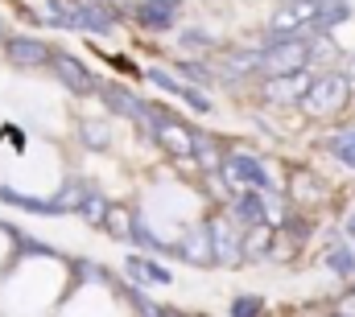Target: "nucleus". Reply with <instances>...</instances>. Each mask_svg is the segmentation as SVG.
I'll list each match as a JSON object with an SVG mask.
<instances>
[{
  "mask_svg": "<svg viewBox=\"0 0 355 317\" xmlns=\"http://www.w3.org/2000/svg\"><path fill=\"white\" fill-rule=\"evenodd\" d=\"M289 194H293L297 202H322V198H327V185H322L314 173L293 169V177H289Z\"/></svg>",
  "mask_w": 355,
  "mask_h": 317,
  "instance_id": "obj_12",
  "label": "nucleus"
},
{
  "mask_svg": "<svg viewBox=\"0 0 355 317\" xmlns=\"http://www.w3.org/2000/svg\"><path fill=\"white\" fill-rule=\"evenodd\" d=\"M124 268H128V276L141 280V284H170V280H174L162 264H153V260H145V255H132Z\"/></svg>",
  "mask_w": 355,
  "mask_h": 317,
  "instance_id": "obj_14",
  "label": "nucleus"
},
{
  "mask_svg": "<svg viewBox=\"0 0 355 317\" xmlns=\"http://www.w3.org/2000/svg\"><path fill=\"white\" fill-rule=\"evenodd\" d=\"M46 17L71 33H112L116 29V17L99 0H50Z\"/></svg>",
  "mask_w": 355,
  "mask_h": 317,
  "instance_id": "obj_1",
  "label": "nucleus"
},
{
  "mask_svg": "<svg viewBox=\"0 0 355 317\" xmlns=\"http://www.w3.org/2000/svg\"><path fill=\"white\" fill-rule=\"evenodd\" d=\"M232 317H265V301L257 293H244L232 301Z\"/></svg>",
  "mask_w": 355,
  "mask_h": 317,
  "instance_id": "obj_22",
  "label": "nucleus"
},
{
  "mask_svg": "<svg viewBox=\"0 0 355 317\" xmlns=\"http://www.w3.org/2000/svg\"><path fill=\"white\" fill-rule=\"evenodd\" d=\"M99 99L116 111V116H124V120H137V124H145V116H149V103L145 99H137L128 87H120V82H103L99 87Z\"/></svg>",
  "mask_w": 355,
  "mask_h": 317,
  "instance_id": "obj_8",
  "label": "nucleus"
},
{
  "mask_svg": "<svg viewBox=\"0 0 355 317\" xmlns=\"http://www.w3.org/2000/svg\"><path fill=\"white\" fill-rule=\"evenodd\" d=\"M343 231H347V235L355 239V215H347V227H343Z\"/></svg>",
  "mask_w": 355,
  "mask_h": 317,
  "instance_id": "obj_29",
  "label": "nucleus"
},
{
  "mask_svg": "<svg viewBox=\"0 0 355 317\" xmlns=\"http://www.w3.org/2000/svg\"><path fill=\"white\" fill-rule=\"evenodd\" d=\"M327 268L335 276H355V251L352 247H331L327 251Z\"/></svg>",
  "mask_w": 355,
  "mask_h": 317,
  "instance_id": "obj_19",
  "label": "nucleus"
},
{
  "mask_svg": "<svg viewBox=\"0 0 355 317\" xmlns=\"http://www.w3.org/2000/svg\"><path fill=\"white\" fill-rule=\"evenodd\" d=\"M4 54H8V62L21 66V71H37V66H50V62H54V50H50L46 42H37V37H8Z\"/></svg>",
  "mask_w": 355,
  "mask_h": 317,
  "instance_id": "obj_7",
  "label": "nucleus"
},
{
  "mask_svg": "<svg viewBox=\"0 0 355 317\" xmlns=\"http://www.w3.org/2000/svg\"><path fill=\"white\" fill-rule=\"evenodd\" d=\"M178 42H182V46H198V50H215V46H219V42H215L211 33H202V29H182Z\"/></svg>",
  "mask_w": 355,
  "mask_h": 317,
  "instance_id": "obj_25",
  "label": "nucleus"
},
{
  "mask_svg": "<svg viewBox=\"0 0 355 317\" xmlns=\"http://www.w3.org/2000/svg\"><path fill=\"white\" fill-rule=\"evenodd\" d=\"M178 99L190 107V111H198V116H211V99L198 91V87H190V82H182V91H178Z\"/></svg>",
  "mask_w": 355,
  "mask_h": 317,
  "instance_id": "obj_21",
  "label": "nucleus"
},
{
  "mask_svg": "<svg viewBox=\"0 0 355 317\" xmlns=\"http://www.w3.org/2000/svg\"><path fill=\"white\" fill-rule=\"evenodd\" d=\"M347 95H352V75H318V79L310 82V91L302 95L297 107L310 120H322V116H335L347 103Z\"/></svg>",
  "mask_w": 355,
  "mask_h": 317,
  "instance_id": "obj_3",
  "label": "nucleus"
},
{
  "mask_svg": "<svg viewBox=\"0 0 355 317\" xmlns=\"http://www.w3.org/2000/svg\"><path fill=\"white\" fill-rule=\"evenodd\" d=\"M0 46H8V33H4V21H0Z\"/></svg>",
  "mask_w": 355,
  "mask_h": 317,
  "instance_id": "obj_30",
  "label": "nucleus"
},
{
  "mask_svg": "<svg viewBox=\"0 0 355 317\" xmlns=\"http://www.w3.org/2000/svg\"><path fill=\"white\" fill-rule=\"evenodd\" d=\"M352 75H355V62H352Z\"/></svg>",
  "mask_w": 355,
  "mask_h": 317,
  "instance_id": "obj_31",
  "label": "nucleus"
},
{
  "mask_svg": "<svg viewBox=\"0 0 355 317\" xmlns=\"http://www.w3.org/2000/svg\"><path fill=\"white\" fill-rule=\"evenodd\" d=\"M194 157H198V165H207V169H223V153H219V145L207 141L202 132H194Z\"/></svg>",
  "mask_w": 355,
  "mask_h": 317,
  "instance_id": "obj_18",
  "label": "nucleus"
},
{
  "mask_svg": "<svg viewBox=\"0 0 355 317\" xmlns=\"http://www.w3.org/2000/svg\"><path fill=\"white\" fill-rule=\"evenodd\" d=\"M310 82L314 79H306V71H297V75H277V79H268L265 82V99L268 103H302V95L310 91Z\"/></svg>",
  "mask_w": 355,
  "mask_h": 317,
  "instance_id": "obj_9",
  "label": "nucleus"
},
{
  "mask_svg": "<svg viewBox=\"0 0 355 317\" xmlns=\"http://www.w3.org/2000/svg\"><path fill=\"white\" fill-rule=\"evenodd\" d=\"M79 141L87 149H107V128L103 124H79Z\"/></svg>",
  "mask_w": 355,
  "mask_h": 317,
  "instance_id": "obj_23",
  "label": "nucleus"
},
{
  "mask_svg": "<svg viewBox=\"0 0 355 317\" xmlns=\"http://www.w3.org/2000/svg\"><path fill=\"white\" fill-rule=\"evenodd\" d=\"M132 243H137V247H145V251H170V243H162L153 231H145L141 223L132 227Z\"/></svg>",
  "mask_w": 355,
  "mask_h": 317,
  "instance_id": "obj_26",
  "label": "nucleus"
},
{
  "mask_svg": "<svg viewBox=\"0 0 355 317\" xmlns=\"http://www.w3.org/2000/svg\"><path fill=\"white\" fill-rule=\"evenodd\" d=\"M178 71H182L186 79H194V82H207V79H211V71H202L198 62H178Z\"/></svg>",
  "mask_w": 355,
  "mask_h": 317,
  "instance_id": "obj_27",
  "label": "nucleus"
},
{
  "mask_svg": "<svg viewBox=\"0 0 355 317\" xmlns=\"http://www.w3.org/2000/svg\"><path fill=\"white\" fill-rule=\"evenodd\" d=\"M137 21L145 29H170L174 25V8H162V4H141L137 8Z\"/></svg>",
  "mask_w": 355,
  "mask_h": 317,
  "instance_id": "obj_17",
  "label": "nucleus"
},
{
  "mask_svg": "<svg viewBox=\"0 0 355 317\" xmlns=\"http://www.w3.org/2000/svg\"><path fill=\"white\" fill-rule=\"evenodd\" d=\"M327 50V42H310V37H289V42H272L268 50H261L265 54V66L261 71H268L272 79L277 75H297V71H306V62H314L318 54Z\"/></svg>",
  "mask_w": 355,
  "mask_h": 317,
  "instance_id": "obj_2",
  "label": "nucleus"
},
{
  "mask_svg": "<svg viewBox=\"0 0 355 317\" xmlns=\"http://www.w3.org/2000/svg\"><path fill=\"white\" fill-rule=\"evenodd\" d=\"M322 145H327V153L339 161V165L355 169V128H339V132H331Z\"/></svg>",
  "mask_w": 355,
  "mask_h": 317,
  "instance_id": "obj_15",
  "label": "nucleus"
},
{
  "mask_svg": "<svg viewBox=\"0 0 355 317\" xmlns=\"http://www.w3.org/2000/svg\"><path fill=\"white\" fill-rule=\"evenodd\" d=\"M145 4H162V8H178L182 0H145Z\"/></svg>",
  "mask_w": 355,
  "mask_h": 317,
  "instance_id": "obj_28",
  "label": "nucleus"
},
{
  "mask_svg": "<svg viewBox=\"0 0 355 317\" xmlns=\"http://www.w3.org/2000/svg\"><path fill=\"white\" fill-rule=\"evenodd\" d=\"M223 177H227L236 190H268L265 161L257 157V153H244V149H236V153L223 157Z\"/></svg>",
  "mask_w": 355,
  "mask_h": 317,
  "instance_id": "obj_4",
  "label": "nucleus"
},
{
  "mask_svg": "<svg viewBox=\"0 0 355 317\" xmlns=\"http://www.w3.org/2000/svg\"><path fill=\"white\" fill-rule=\"evenodd\" d=\"M50 71L62 79V87H67V91H75V95H95V91L103 87V82L95 79V75H91V71L79 62V58H75V54H62V50H54Z\"/></svg>",
  "mask_w": 355,
  "mask_h": 317,
  "instance_id": "obj_5",
  "label": "nucleus"
},
{
  "mask_svg": "<svg viewBox=\"0 0 355 317\" xmlns=\"http://www.w3.org/2000/svg\"><path fill=\"white\" fill-rule=\"evenodd\" d=\"M211 235H215V260L219 264H244L248 260V247H244L248 227H236V223L219 219V223H211Z\"/></svg>",
  "mask_w": 355,
  "mask_h": 317,
  "instance_id": "obj_6",
  "label": "nucleus"
},
{
  "mask_svg": "<svg viewBox=\"0 0 355 317\" xmlns=\"http://www.w3.org/2000/svg\"><path fill=\"white\" fill-rule=\"evenodd\" d=\"M145 75V82H153V87H162L166 95H178L182 91V82L174 79V75H166V71H157V66H149V71H141Z\"/></svg>",
  "mask_w": 355,
  "mask_h": 317,
  "instance_id": "obj_24",
  "label": "nucleus"
},
{
  "mask_svg": "<svg viewBox=\"0 0 355 317\" xmlns=\"http://www.w3.org/2000/svg\"><path fill=\"white\" fill-rule=\"evenodd\" d=\"M0 202H4V206H21V210H29V215H62V206H58L54 198H29V194H17V190H8V185H0Z\"/></svg>",
  "mask_w": 355,
  "mask_h": 317,
  "instance_id": "obj_11",
  "label": "nucleus"
},
{
  "mask_svg": "<svg viewBox=\"0 0 355 317\" xmlns=\"http://www.w3.org/2000/svg\"><path fill=\"white\" fill-rule=\"evenodd\" d=\"M236 219H240L244 227H265L268 215H265V202H261V194H252V190H240V198H236Z\"/></svg>",
  "mask_w": 355,
  "mask_h": 317,
  "instance_id": "obj_13",
  "label": "nucleus"
},
{
  "mask_svg": "<svg viewBox=\"0 0 355 317\" xmlns=\"http://www.w3.org/2000/svg\"><path fill=\"white\" fill-rule=\"evenodd\" d=\"M178 251L190 264H215V235H211V227H194L186 239H178Z\"/></svg>",
  "mask_w": 355,
  "mask_h": 317,
  "instance_id": "obj_10",
  "label": "nucleus"
},
{
  "mask_svg": "<svg viewBox=\"0 0 355 317\" xmlns=\"http://www.w3.org/2000/svg\"><path fill=\"white\" fill-rule=\"evenodd\" d=\"M132 219H128V210L124 206H112V215H107V223H103V231H112L116 239H132Z\"/></svg>",
  "mask_w": 355,
  "mask_h": 317,
  "instance_id": "obj_20",
  "label": "nucleus"
},
{
  "mask_svg": "<svg viewBox=\"0 0 355 317\" xmlns=\"http://www.w3.org/2000/svg\"><path fill=\"white\" fill-rule=\"evenodd\" d=\"M79 215L87 219L91 227H103V223H107V215H112V202H107V198H103L99 190H87V198H83Z\"/></svg>",
  "mask_w": 355,
  "mask_h": 317,
  "instance_id": "obj_16",
  "label": "nucleus"
}]
</instances>
